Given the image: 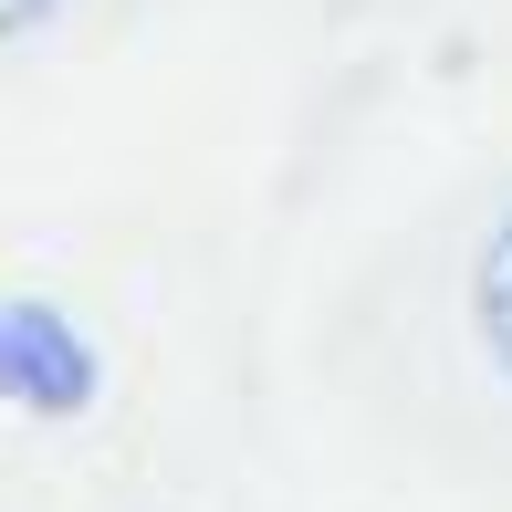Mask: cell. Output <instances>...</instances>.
Segmentation results:
<instances>
[{
  "instance_id": "obj_2",
  "label": "cell",
  "mask_w": 512,
  "mask_h": 512,
  "mask_svg": "<svg viewBox=\"0 0 512 512\" xmlns=\"http://www.w3.org/2000/svg\"><path fill=\"white\" fill-rule=\"evenodd\" d=\"M42 11H63V0H0V32H32Z\"/></svg>"
},
{
  "instance_id": "obj_1",
  "label": "cell",
  "mask_w": 512,
  "mask_h": 512,
  "mask_svg": "<svg viewBox=\"0 0 512 512\" xmlns=\"http://www.w3.org/2000/svg\"><path fill=\"white\" fill-rule=\"evenodd\" d=\"M335 377L429 471L512 481V157L398 230L335 324Z\"/></svg>"
}]
</instances>
